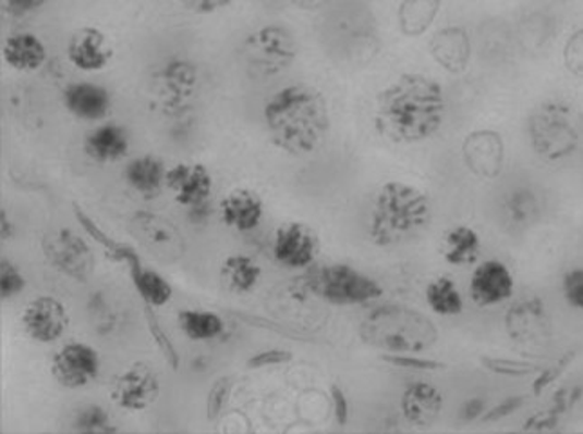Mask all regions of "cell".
<instances>
[{
	"label": "cell",
	"mask_w": 583,
	"mask_h": 434,
	"mask_svg": "<svg viewBox=\"0 0 583 434\" xmlns=\"http://www.w3.org/2000/svg\"><path fill=\"white\" fill-rule=\"evenodd\" d=\"M445 115L447 98L442 85L423 74L405 73L376 98L374 128L394 145H417L441 131Z\"/></svg>",
	"instance_id": "cell-1"
},
{
	"label": "cell",
	"mask_w": 583,
	"mask_h": 434,
	"mask_svg": "<svg viewBox=\"0 0 583 434\" xmlns=\"http://www.w3.org/2000/svg\"><path fill=\"white\" fill-rule=\"evenodd\" d=\"M263 115L269 141L293 158L320 150L331 132L326 96L313 85L293 84L275 92L266 101Z\"/></svg>",
	"instance_id": "cell-2"
},
{
	"label": "cell",
	"mask_w": 583,
	"mask_h": 434,
	"mask_svg": "<svg viewBox=\"0 0 583 434\" xmlns=\"http://www.w3.org/2000/svg\"><path fill=\"white\" fill-rule=\"evenodd\" d=\"M432 222V202L420 188L389 181L378 189L368 215V240L398 247L414 240Z\"/></svg>",
	"instance_id": "cell-3"
},
{
	"label": "cell",
	"mask_w": 583,
	"mask_h": 434,
	"mask_svg": "<svg viewBox=\"0 0 583 434\" xmlns=\"http://www.w3.org/2000/svg\"><path fill=\"white\" fill-rule=\"evenodd\" d=\"M363 345L384 354H423L439 340L436 323L420 310L400 303L374 307L357 326Z\"/></svg>",
	"instance_id": "cell-4"
},
{
	"label": "cell",
	"mask_w": 583,
	"mask_h": 434,
	"mask_svg": "<svg viewBox=\"0 0 583 434\" xmlns=\"http://www.w3.org/2000/svg\"><path fill=\"white\" fill-rule=\"evenodd\" d=\"M527 139L538 158L558 163L574 156L580 147L576 112L568 101L546 100L531 110Z\"/></svg>",
	"instance_id": "cell-5"
},
{
	"label": "cell",
	"mask_w": 583,
	"mask_h": 434,
	"mask_svg": "<svg viewBox=\"0 0 583 434\" xmlns=\"http://www.w3.org/2000/svg\"><path fill=\"white\" fill-rule=\"evenodd\" d=\"M309 293L335 307H356L378 301L384 287L349 263H329L307 277Z\"/></svg>",
	"instance_id": "cell-6"
},
{
	"label": "cell",
	"mask_w": 583,
	"mask_h": 434,
	"mask_svg": "<svg viewBox=\"0 0 583 434\" xmlns=\"http://www.w3.org/2000/svg\"><path fill=\"white\" fill-rule=\"evenodd\" d=\"M241 57L250 73L258 78H274L293 65L299 44L288 27L269 24L244 38Z\"/></svg>",
	"instance_id": "cell-7"
},
{
	"label": "cell",
	"mask_w": 583,
	"mask_h": 434,
	"mask_svg": "<svg viewBox=\"0 0 583 434\" xmlns=\"http://www.w3.org/2000/svg\"><path fill=\"white\" fill-rule=\"evenodd\" d=\"M42 255L48 265L73 282H89L96 258L89 244L69 227H51L42 236Z\"/></svg>",
	"instance_id": "cell-8"
},
{
	"label": "cell",
	"mask_w": 583,
	"mask_h": 434,
	"mask_svg": "<svg viewBox=\"0 0 583 434\" xmlns=\"http://www.w3.org/2000/svg\"><path fill=\"white\" fill-rule=\"evenodd\" d=\"M161 397V381L153 367L137 361L114 379L111 386V400L114 406L139 413L153 408Z\"/></svg>",
	"instance_id": "cell-9"
},
{
	"label": "cell",
	"mask_w": 583,
	"mask_h": 434,
	"mask_svg": "<svg viewBox=\"0 0 583 434\" xmlns=\"http://www.w3.org/2000/svg\"><path fill=\"white\" fill-rule=\"evenodd\" d=\"M100 354L95 346L71 340L54 351L51 375L63 389H84L100 375Z\"/></svg>",
	"instance_id": "cell-10"
},
{
	"label": "cell",
	"mask_w": 583,
	"mask_h": 434,
	"mask_svg": "<svg viewBox=\"0 0 583 434\" xmlns=\"http://www.w3.org/2000/svg\"><path fill=\"white\" fill-rule=\"evenodd\" d=\"M506 334L521 346H544L551 340L552 321L546 303L536 296L511 305L505 318Z\"/></svg>",
	"instance_id": "cell-11"
},
{
	"label": "cell",
	"mask_w": 583,
	"mask_h": 434,
	"mask_svg": "<svg viewBox=\"0 0 583 434\" xmlns=\"http://www.w3.org/2000/svg\"><path fill=\"white\" fill-rule=\"evenodd\" d=\"M320 257V238L304 222H286L275 231L274 258L282 268L302 271L315 265Z\"/></svg>",
	"instance_id": "cell-12"
},
{
	"label": "cell",
	"mask_w": 583,
	"mask_h": 434,
	"mask_svg": "<svg viewBox=\"0 0 583 434\" xmlns=\"http://www.w3.org/2000/svg\"><path fill=\"white\" fill-rule=\"evenodd\" d=\"M22 328L38 345H54L62 339L71 325L65 305L54 296H37L22 312Z\"/></svg>",
	"instance_id": "cell-13"
},
{
	"label": "cell",
	"mask_w": 583,
	"mask_h": 434,
	"mask_svg": "<svg viewBox=\"0 0 583 434\" xmlns=\"http://www.w3.org/2000/svg\"><path fill=\"white\" fill-rule=\"evenodd\" d=\"M467 293L477 307H495L510 301L515 294V276L500 260H486L473 271Z\"/></svg>",
	"instance_id": "cell-14"
},
{
	"label": "cell",
	"mask_w": 583,
	"mask_h": 434,
	"mask_svg": "<svg viewBox=\"0 0 583 434\" xmlns=\"http://www.w3.org/2000/svg\"><path fill=\"white\" fill-rule=\"evenodd\" d=\"M463 159L475 177L497 178L505 170V141L495 131L470 132L463 141Z\"/></svg>",
	"instance_id": "cell-15"
},
{
	"label": "cell",
	"mask_w": 583,
	"mask_h": 434,
	"mask_svg": "<svg viewBox=\"0 0 583 434\" xmlns=\"http://www.w3.org/2000/svg\"><path fill=\"white\" fill-rule=\"evenodd\" d=\"M167 188L174 200L186 210L210 202L214 194V177L210 170L201 163H179L169 168Z\"/></svg>",
	"instance_id": "cell-16"
},
{
	"label": "cell",
	"mask_w": 583,
	"mask_h": 434,
	"mask_svg": "<svg viewBox=\"0 0 583 434\" xmlns=\"http://www.w3.org/2000/svg\"><path fill=\"white\" fill-rule=\"evenodd\" d=\"M65 54L71 65L82 73H98L111 63L114 53L106 33L98 27L85 26L71 35Z\"/></svg>",
	"instance_id": "cell-17"
},
{
	"label": "cell",
	"mask_w": 583,
	"mask_h": 434,
	"mask_svg": "<svg viewBox=\"0 0 583 434\" xmlns=\"http://www.w3.org/2000/svg\"><path fill=\"white\" fill-rule=\"evenodd\" d=\"M62 103L69 114L85 123L106 120L111 114V90L95 82H73L62 90Z\"/></svg>",
	"instance_id": "cell-18"
},
{
	"label": "cell",
	"mask_w": 583,
	"mask_h": 434,
	"mask_svg": "<svg viewBox=\"0 0 583 434\" xmlns=\"http://www.w3.org/2000/svg\"><path fill=\"white\" fill-rule=\"evenodd\" d=\"M445 397L439 387L430 382H410L403 389L400 398V409L406 424L414 425L417 430H426L436 424L442 411Z\"/></svg>",
	"instance_id": "cell-19"
},
{
	"label": "cell",
	"mask_w": 583,
	"mask_h": 434,
	"mask_svg": "<svg viewBox=\"0 0 583 434\" xmlns=\"http://www.w3.org/2000/svg\"><path fill=\"white\" fill-rule=\"evenodd\" d=\"M428 51L439 67L445 69L453 76H461L470 67L472 40H470V35L464 27H442L432 35Z\"/></svg>",
	"instance_id": "cell-20"
},
{
	"label": "cell",
	"mask_w": 583,
	"mask_h": 434,
	"mask_svg": "<svg viewBox=\"0 0 583 434\" xmlns=\"http://www.w3.org/2000/svg\"><path fill=\"white\" fill-rule=\"evenodd\" d=\"M222 224L236 233H252L258 230L266 215V206L257 191L250 188H235L224 195L219 204Z\"/></svg>",
	"instance_id": "cell-21"
},
{
	"label": "cell",
	"mask_w": 583,
	"mask_h": 434,
	"mask_svg": "<svg viewBox=\"0 0 583 434\" xmlns=\"http://www.w3.org/2000/svg\"><path fill=\"white\" fill-rule=\"evenodd\" d=\"M131 137L125 126L101 123L85 136L84 153L96 164H114L129 156Z\"/></svg>",
	"instance_id": "cell-22"
},
{
	"label": "cell",
	"mask_w": 583,
	"mask_h": 434,
	"mask_svg": "<svg viewBox=\"0 0 583 434\" xmlns=\"http://www.w3.org/2000/svg\"><path fill=\"white\" fill-rule=\"evenodd\" d=\"M167 173L169 168L163 163V159L145 153L125 164L123 178L129 188L142 195L143 199H154L167 188Z\"/></svg>",
	"instance_id": "cell-23"
},
{
	"label": "cell",
	"mask_w": 583,
	"mask_h": 434,
	"mask_svg": "<svg viewBox=\"0 0 583 434\" xmlns=\"http://www.w3.org/2000/svg\"><path fill=\"white\" fill-rule=\"evenodd\" d=\"M2 58L11 69L21 73H33L48 62V49H46V44L33 33H13L4 40Z\"/></svg>",
	"instance_id": "cell-24"
},
{
	"label": "cell",
	"mask_w": 583,
	"mask_h": 434,
	"mask_svg": "<svg viewBox=\"0 0 583 434\" xmlns=\"http://www.w3.org/2000/svg\"><path fill=\"white\" fill-rule=\"evenodd\" d=\"M134 225L142 233L143 240L156 251L165 257H169L170 252L181 257L184 247L183 236L167 216L156 215L150 211H137L134 215Z\"/></svg>",
	"instance_id": "cell-25"
},
{
	"label": "cell",
	"mask_w": 583,
	"mask_h": 434,
	"mask_svg": "<svg viewBox=\"0 0 583 434\" xmlns=\"http://www.w3.org/2000/svg\"><path fill=\"white\" fill-rule=\"evenodd\" d=\"M481 236L470 225H453L445 233L441 240V255L448 265L470 268L481 258Z\"/></svg>",
	"instance_id": "cell-26"
},
{
	"label": "cell",
	"mask_w": 583,
	"mask_h": 434,
	"mask_svg": "<svg viewBox=\"0 0 583 434\" xmlns=\"http://www.w3.org/2000/svg\"><path fill=\"white\" fill-rule=\"evenodd\" d=\"M129 272H131V282L136 293L139 294L143 303L150 309H161L174 296V287L156 269L147 268L143 265V262H136L132 263Z\"/></svg>",
	"instance_id": "cell-27"
},
{
	"label": "cell",
	"mask_w": 583,
	"mask_h": 434,
	"mask_svg": "<svg viewBox=\"0 0 583 434\" xmlns=\"http://www.w3.org/2000/svg\"><path fill=\"white\" fill-rule=\"evenodd\" d=\"M178 325L184 337L195 343L219 339L227 332V321L214 310H179Z\"/></svg>",
	"instance_id": "cell-28"
},
{
	"label": "cell",
	"mask_w": 583,
	"mask_h": 434,
	"mask_svg": "<svg viewBox=\"0 0 583 434\" xmlns=\"http://www.w3.org/2000/svg\"><path fill=\"white\" fill-rule=\"evenodd\" d=\"M442 0H403L398 8V24L405 37L425 35L441 10Z\"/></svg>",
	"instance_id": "cell-29"
},
{
	"label": "cell",
	"mask_w": 583,
	"mask_h": 434,
	"mask_svg": "<svg viewBox=\"0 0 583 434\" xmlns=\"http://www.w3.org/2000/svg\"><path fill=\"white\" fill-rule=\"evenodd\" d=\"M221 276L228 288L235 294H250L258 287L263 280V268L252 257L236 252L224 258Z\"/></svg>",
	"instance_id": "cell-30"
},
{
	"label": "cell",
	"mask_w": 583,
	"mask_h": 434,
	"mask_svg": "<svg viewBox=\"0 0 583 434\" xmlns=\"http://www.w3.org/2000/svg\"><path fill=\"white\" fill-rule=\"evenodd\" d=\"M502 211H505L508 224L525 230L541 219L542 200L533 189L521 186V188L511 189L510 194L506 195Z\"/></svg>",
	"instance_id": "cell-31"
},
{
	"label": "cell",
	"mask_w": 583,
	"mask_h": 434,
	"mask_svg": "<svg viewBox=\"0 0 583 434\" xmlns=\"http://www.w3.org/2000/svg\"><path fill=\"white\" fill-rule=\"evenodd\" d=\"M426 305L441 318H458L464 312V298L452 277L439 276L426 285Z\"/></svg>",
	"instance_id": "cell-32"
},
{
	"label": "cell",
	"mask_w": 583,
	"mask_h": 434,
	"mask_svg": "<svg viewBox=\"0 0 583 434\" xmlns=\"http://www.w3.org/2000/svg\"><path fill=\"white\" fill-rule=\"evenodd\" d=\"M73 213L74 216L78 219L80 225H82V227H84V230L87 231L100 246H104L107 257L111 258L112 262L126 263V268H131L132 263L142 262V258H139V255H137L131 246L120 244V241H114L112 238H109L107 233H104V231L98 227L95 220L90 219L87 213H84V210H80L78 206H73Z\"/></svg>",
	"instance_id": "cell-33"
},
{
	"label": "cell",
	"mask_w": 583,
	"mask_h": 434,
	"mask_svg": "<svg viewBox=\"0 0 583 434\" xmlns=\"http://www.w3.org/2000/svg\"><path fill=\"white\" fill-rule=\"evenodd\" d=\"M159 78L170 92H174L181 98V96L194 95L197 82H199V74H197V67L194 63L183 60V58H174L161 67Z\"/></svg>",
	"instance_id": "cell-34"
},
{
	"label": "cell",
	"mask_w": 583,
	"mask_h": 434,
	"mask_svg": "<svg viewBox=\"0 0 583 434\" xmlns=\"http://www.w3.org/2000/svg\"><path fill=\"white\" fill-rule=\"evenodd\" d=\"M71 430L80 434H112L120 431L112 424L109 411L98 404H89L78 409L71 420Z\"/></svg>",
	"instance_id": "cell-35"
},
{
	"label": "cell",
	"mask_w": 583,
	"mask_h": 434,
	"mask_svg": "<svg viewBox=\"0 0 583 434\" xmlns=\"http://www.w3.org/2000/svg\"><path fill=\"white\" fill-rule=\"evenodd\" d=\"M481 362L488 372L500 375V377H533L542 370L535 362L522 361V359H513V357L484 356L481 357Z\"/></svg>",
	"instance_id": "cell-36"
},
{
	"label": "cell",
	"mask_w": 583,
	"mask_h": 434,
	"mask_svg": "<svg viewBox=\"0 0 583 434\" xmlns=\"http://www.w3.org/2000/svg\"><path fill=\"white\" fill-rule=\"evenodd\" d=\"M579 357V351L571 350L566 351L560 359L549 364L547 368H542L541 372L536 373L535 381L531 384V389L535 393L536 397L542 393L547 392L549 387L555 386L560 379L563 377V373L568 372L569 368L573 367L574 361Z\"/></svg>",
	"instance_id": "cell-37"
},
{
	"label": "cell",
	"mask_w": 583,
	"mask_h": 434,
	"mask_svg": "<svg viewBox=\"0 0 583 434\" xmlns=\"http://www.w3.org/2000/svg\"><path fill=\"white\" fill-rule=\"evenodd\" d=\"M26 288V276L10 258L0 260V299L10 301Z\"/></svg>",
	"instance_id": "cell-38"
},
{
	"label": "cell",
	"mask_w": 583,
	"mask_h": 434,
	"mask_svg": "<svg viewBox=\"0 0 583 434\" xmlns=\"http://www.w3.org/2000/svg\"><path fill=\"white\" fill-rule=\"evenodd\" d=\"M232 393V381L228 377L217 379L211 386L208 397H206V417L211 422H216L227 408L228 398Z\"/></svg>",
	"instance_id": "cell-39"
},
{
	"label": "cell",
	"mask_w": 583,
	"mask_h": 434,
	"mask_svg": "<svg viewBox=\"0 0 583 434\" xmlns=\"http://www.w3.org/2000/svg\"><path fill=\"white\" fill-rule=\"evenodd\" d=\"M562 296L571 309L583 312V269H569L562 276Z\"/></svg>",
	"instance_id": "cell-40"
},
{
	"label": "cell",
	"mask_w": 583,
	"mask_h": 434,
	"mask_svg": "<svg viewBox=\"0 0 583 434\" xmlns=\"http://www.w3.org/2000/svg\"><path fill=\"white\" fill-rule=\"evenodd\" d=\"M387 364H392L396 368H403V370H423V372H436L442 370L445 364L439 361H432V359H423L417 357V354H384L381 356Z\"/></svg>",
	"instance_id": "cell-41"
},
{
	"label": "cell",
	"mask_w": 583,
	"mask_h": 434,
	"mask_svg": "<svg viewBox=\"0 0 583 434\" xmlns=\"http://www.w3.org/2000/svg\"><path fill=\"white\" fill-rule=\"evenodd\" d=\"M563 65L574 78H583V27L568 38L563 48Z\"/></svg>",
	"instance_id": "cell-42"
},
{
	"label": "cell",
	"mask_w": 583,
	"mask_h": 434,
	"mask_svg": "<svg viewBox=\"0 0 583 434\" xmlns=\"http://www.w3.org/2000/svg\"><path fill=\"white\" fill-rule=\"evenodd\" d=\"M562 414L557 413L555 409H542L538 413L531 414L530 419L525 420L522 430L531 431V433H551L560 427L562 422Z\"/></svg>",
	"instance_id": "cell-43"
},
{
	"label": "cell",
	"mask_w": 583,
	"mask_h": 434,
	"mask_svg": "<svg viewBox=\"0 0 583 434\" xmlns=\"http://www.w3.org/2000/svg\"><path fill=\"white\" fill-rule=\"evenodd\" d=\"M525 400H527V397H524V395L508 397L502 402L494 406V408L486 409V413L483 414L481 422H484V424H495V422L508 419V417L515 414L517 411H521L524 408Z\"/></svg>",
	"instance_id": "cell-44"
},
{
	"label": "cell",
	"mask_w": 583,
	"mask_h": 434,
	"mask_svg": "<svg viewBox=\"0 0 583 434\" xmlns=\"http://www.w3.org/2000/svg\"><path fill=\"white\" fill-rule=\"evenodd\" d=\"M293 361V354L279 348H269V350L258 351L255 356L247 359L246 367L250 370H263V368L282 367Z\"/></svg>",
	"instance_id": "cell-45"
},
{
	"label": "cell",
	"mask_w": 583,
	"mask_h": 434,
	"mask_svg": "<svg viewBox=\"0 0 583 434\" xmlns=\"http://www.w3.org/2000/svg\"><path fill=\"white\" fill-rule=\"evenodd\" d=\"M583 397V386H566L560 387V389H557L555 392V395H552L551 404H549V408L555 409L557 413L562 414V417H566V414L571 413L576 406H579L580 400H582Z\"/></svg>",
	"instance_id": "cell-46"
},
{
	"label": "cell",
	"mask_w": 583,
	"mask_h": 434,
	"mask_svg": "<svg viewBox=\"0 0 583 434\" xmlns=\"http://www.w3.org/2000/svg\"><path fill=\"white\" fill-rule=\"evenodd\" d=\"M235 0H179L184 10L195 15H211L232 5Z\"/></svg>",
	"instance_id": "cell-47"
},
{
	"label": "cell",
	"mask_w": 583,
	"mask_h": 434,
	"mask_svg": "<svg viewBox=\"0 0 583 434\" xmlns=\"http://www.w3.org/2000/svg\"><path fill=\"white\" fill-rule=\"evenodd\" d=\"M49 0H5V15L11 18H22V16L32 15L35 11L40 10L48 4Z\"/></svg>",
	"instance_id": "cell-48"
},
{
	"label": "cell",
	"mask_w": 583,
	"mask_h": 434,
	"mask_svg": "<svg viewBox=\"0 0 583 434\" xmlns=\"http://www.w3.org/2000/svg\"><path fill=\"white\" fill-rule=\"evenodd\" d=\"M329 397H331L332 411H335V419H337L338 425L348 424L349 400L345 392L338 384H332L329 387Z\"/></svg>",
	"instance_id": "cell-49"
},
{
	"label": "cell",
	"mask_w": 583,
	"mask_h": 434,
	"mask_svg": "<svg viewBox=\"0 0 583 434\" xmlns=\"http://www.w3.org/2000/svg\"><path fill=\"white\" fill-rule=\"evenodd\" d=\"M148 326H150V332H153L154 337H156V340H158V345L161 346V351H163L165 359L170 362V367L178 368V354H175L174 346H172V343H170L169 337L163 334L161 326L154 321V318H148Z\"/></svg>",
	"instance_id": "cell-50"
},
{
	"label": "cell",
	"mask_w": 583,
	"mask_h": 434,
	"mask_svg": "<svg viewBox=\"0 0 583 434\" xmlns=\"http://www.w3.org/2000/svg\"><path fill=\"white\" fill-rule=\"evenodd\" d=\"M486 406H488L486 398H467L466 402L461 406V411H459V414H461V420H463L464 424H470V422H475V420L483 419V414L486 413V409H488Z\"/></svg>",
	"instance_id": "cell-51"
},
{
	"label": "cell",
	"mask_w": 583,
	"mask_h": 434,
	"mask_svg": "<svg viewBox=\"0 0 583 434\" xmlns=\"http://www.w3.org/2000/svg\"><path fill=\"white\" fill-rule=\"evenodd\" d=\"M210 202H206V204L194 206V208H190L189 210L190 220H192V222H195V224H203V222H206V220H208V216H210Z\"/></svg>",
	"instance_id": "cell-52"
},
{
	"label": "cell",
	"mask_w": 583,
	"mask_h": 434,
	"mask_svg": "<svg viewBox=\"0 0 583 434\" xmlns=\"http://www.w3.org/2000/svg\"><path fill=\"white\" fill-rule=\"evenodd\" d=\"M15 235V227L11 224V219L4 210L0 213V236L2 241L10 240L11 236Z\"/></svg>",
	"instance_id": "cell-53"
},
{
	"label": "cell",
	"mask_w": 583,
	"mask_h": 434,
	"mask_svg": "<svg viewBox=\"0 0 583 434\" xmlns=\"http://www.w3.org/2000/svg\"><path fill=\"white\" fill-rule=\"evenodd\" d=\"M291 4L296 5L300 10L316 11L321 10L324 5L329 4L331 0H290Z\"/></svg>",
	"instance_id": "cell-54"
}]
</instances>
